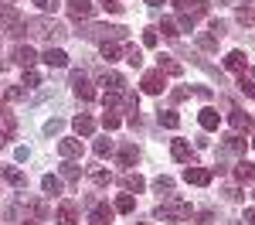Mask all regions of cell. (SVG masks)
<instances>
[{
	"mask_svg": "<svg viewBox=\"0 0 255 225\" xmlns=\"http://www.w3.org/2000/svg\"><path fill=\"white\" fill-rule=\"evenodd\" d=\"M24 31H31L34 38H44V41H58V38H65V34H68L61 24H55V20H48V17L27 20V24H24Z\"/></svg>",
	"mask_w": 255,
	"mask_h": 225,
	"instance_id": "cell-1",
	"label": "cell"
},
{
	"mask_svg": "<svg viewBox=\"0 0 255 225\" xmlns=\"http://www.w3.org/2000/svg\"><path fill=\"white\" fill-rule=\"evenodd\" d=\"M0 24L7 27V34L20 38L24 34V20H20V10L10 3V0H0Z\"/></svg>",
	"mask_w": 255,
	"mask_h": 225,
	"instance_id": "cell-2",
	"label": "cell"
},
{
	"mask_svg": "<svg viewBox=\"0 0 255 225\" xmlns=\"http://www.w3.org/2000/svg\"><path fill=\"white\" fill-rule=\"evenodd\" d=\"M157 219H163V222H180V219H191V205L187 202H163L157 208Z\"/></svg>",
	"mask_w": 255,
	"mask_h": 225,
	"instance_id": "cell-3",
	"label": "cell"
},
{
	"mask_svg": "<svg viewBox=\"0 0 255 225\" xmlns=\"http://www.w3.org/2000/svg\"><path fill=\"white\" fill-rule=\"evenodd\" d=\"M139 89H143V92H146V96H160V92H163V89H167V79H163V72H146V75H143V82H139Z\"/></svg>",
	"mask_w": 255,
	"mask_h": 225,
	"instance_id": "cell-4",
	"label": "cell"
},
{
	"mask_svg": "<svg viewBox=\"0 0 255 225\" xmlns=\"http://www.w3.org/2000/svg\"><path fill=\"white\" fill-rule=\"evenodd\" d=\"M72 89H75V96L79 99H96V89H92V82L85 79V72H72Z\"/></svg>",
	"mask_w": 255,
	"mask_h": 225,
	"instance_id": "cell-5",
	"label": "cell"
},
{
	"mask_svg": "<svg viewBox=\"0 0 255 225\" xmlns=\"http://www.w3.org/2000/svg\"><path fill=\"white\" fill-rule=\"evenodd\" d=\"M55 222H58V225H75V222H79V205H75V202H61Z\"/></svg>",
	"mask_w": 255,
	"mask_h": 225,
	"instance_id": "cell-6",
	"label": "cell"
},
{
	"mask_svg": "<svg viewBox=\"0 0 255 225\" xmlns=\"http://www.w3.org/2000/svg\"><path fill=\"white\" fill-rule=\"evenodd\" d=\"M68 3V14L75 20H89L92 17V0H65Z\"/></svg>",
	"mask_w": 255,
	"mask_h": 225,
	"instance_id": "cell-7",
	"label": "cell"
},
{
	"mask_svg": "<svg viewBox=\"0 0 255 225\" xmlns=\"http://www.w3.org/2000/svg\"><path fill=\"white\" fill-rule=\"evenodd\" d=\"M184 181L204 188V184H211V171H208V167H187V171H184Z\"/></svg>",
	"mask_w": 255,
	"mask_h": 225,
	"instance_id": "cell-8",
	"label": "cell"
},
{
	"mask_svg": "<svg viewBox=\"0 0 255 225\" xmlns=\"http://www.w3.org/2000/svg\"><path fill=\"white\" fill-rule=\"evenodd\" d=\"M245 65H249L245 51H228V55H225V68H228V72H238V75H245Z\"/></svg>",
	"mask_w": 255,
	"mask_h": 225,
	"instance_id": "cell-9",
	"label": "cell"
},
{
	"mask_svg": "<svg viewBox=\"0 0 255 225\" xmlns=\"http://www.w3.org/2000/svg\"><path fill=\"white\" fill-rule=\"evenodd\" d=\"M228 113H232L228 120H232V126H235V133H242V130H252V116H249L245 109H238V106H232Z\"/></svg>",
	"mask_w": 255,
	"mask_h": 225,
	"instance_id": "cell-10",
	"label": "cell"
},
{
	"mask_svg": "<svg viewBox=\"0 0 255 225\" xmlns=\"http://www.w3.org/2000/svg\"><path fill=\"white\" fill-rule=\"evenodd\" d=\"M41 58H44V65H51V68H65V65H68V55H65L61 48H55V44H51Z\"/></svg>",
	"mask_w": 255,
	"mask_h": 225,
	"instance_id": "cell-11",
	"label": "cell"
},
{
	"mask_svg": "<svg viewBox=\"0 0 255 225\" xmlns=\"http://www.w3.org/2000/svg\"><path fill=\"white\" fill-rule=\"evenodd\" d=\"M170 154H174V161H180V164H191V157H194V150H191L187 140H174L170 143Z\"/></svg>",
	"mask_w": 255,
	"mask_h": 225,
	"instance_id": "cell-12",
	"label": "cell"
},
{
	"mask_svg": "<svg viewBox=\"0 0 255 225\" xmlns=\"http://www.w3.org/2000/svg\"><path fill=\"white\" fill-rule=\"evenodd\" d=\"M58 154H61V157H68V161H72V157H82V140L65 137V140L58 143Z\"/></svg>",
	"mask_w": 255,
	"mask_h": 225,
	"instance_id": "cell-13",
	"label": "cell"
},
{
	"mask_svg": "<svg viewBox=\"0 0 255 225\" xmlns=\"http://www.w3.org/2000/svg\"><path fill=\"white\" fill-rule=\"evenodd\" d=\"M14 61H17L20 68H31V65L38 61V55H34V48H27V44H20L17 51H14Z\"/></svg>",
	"mask_w": 255,
	"mask_h": 225,
	"instance_id": "cell-14",
	"label": "cell"
},
{
	"mask_svg": "<svg viewBox=\"0 0 255 225\" xmlns=\"http://www.w3.org/2000/svg\"><path fill=\"white\" fill-rule=\"evenodd\" d=\"M99 82H102V85H106L109 92H123V89H126V79H123L119 72H106V75H102Z\"/></svg>",
	"mask_w": 255,
	"mask_h": 225,
	"instance_id": "cell-15",
	"label": "cell"
},
{
	"mask_svg": "<svg viewBox=\"0 0 255 225\" xmlns=\"http://www.w3.org/2000/svg\"><path fill=\"white\" fill-rule=\"evenodd\" d=\"M197 120H201V126H204V130H218V123H221V116H218V109H211V106H204Z\"/></svg>",
	"mask_w": 255,
	"mask_h": 225,
	"instance_id": "cell-16",
	"label": "cell"
},
{
	"mask_svg": "<svg viewBox=\"0 0 255 225\" xmlns=\"http://www.w3.org/2000/svg\"><path fill=\"white\" fill-rule=\"evenodd\" d=\"M72 126H75V130H79L82 137H92V130H96V120H92V116H85V113H82V116H75V120H72Z\"/></svg>",
	"mask_w": 255,
	"mask_h": 225,
	"instance_id": "cell-17",
	"label": "cell"
},
{
	"mask_svg": "<svg viewBox=\"0 0 255 225\" xmlns=\"http://www.w3.org/2000/svg\"><path fill=\"white\" fill-rule=\"evenodd\" d=\"M136 157H139L136 143H126V147L119 150V164H123V167H133V164H136Z\"/></svg>",
	"mask_w": 255,
	"mask_h": 225,
	"instance_id": "cell-18",
	"label": "cell"
},
{
	"mask_svg": "<svg viewBox=\"0 0 255 225\" xmlns=\"http://www.w3.org/2000/svg\"><path fill=\"white\" fill-rule=\"evenodd\" d=\"M235 178H238V181H255V164L238 161L235 164Z\"/></svg>",
	"mask_w": 255,
	"mask_h": 225,
	"instance_id": "cell-19",
	"label": "cell"
},
{
	"mask_svg": "<svg viewBox=\"0 0 255 225\" xmlns=\"http://www.w3.org/2000/svg\"><path fill=\"white\" fill-rule=\"evenodd\" d=\"M99 55L106 61H116L119 58V44H113V41H99Z\"/></svg>",
	"mask_w": 255,
	"mask_h": 225,
	"instance_id": "cell-20",
	"label": "cell"
},
{
	"mask_svg": "<svg viewBox=\"0 0 255 225\" xmlns=\"http://www.w3.org/2000/svg\"><path fill=\"white\" fill-rule=\"evenodd\" d=\"M0 174H3V178H7L10 184H17V188H24V184H27V178L20 174L17 167H0Z\"/></svg>",
	"mask_w": 255,
	"mask_h": 225,
	"instance_id": "cell-21",
	"label": "cell"
},
{
	"mask_svg": "<svg viewBox=\"0 0 255 225\" xmlns=\"http://www.w3.org/2000/svg\"><path fill=\"white\" fill-rule=\"evenodd\" d=\"M92 219H96V225H109L113 222V208H109V205H96Z\"/></svg>",
	"mask_w": 255,
	"mask_h": 225,
	"instance_id": "cell-22",
	"label": "cell"
},
{
	"mask_svg": "<svg viewBox=\"0 0 255 225\" xmlns=\"http://www.w3.org/2000/svg\"><path fill=\"white\" fill-rule=\"evenodd\" d=\"M123 55H126V61H129L133 68H139V65H143V51H139L136 44H126V48H123Z\"/></svg>",
	"mask_w": 255,
	"mask_h": 225,
	"instance_id": "cell-23",
	"label": "cell"
},
{
	"mask_svg": "<svg viewBox=\"0 0 255 225\" xmlns=\"http://www.w3.org/2000/svg\"><path fill=\"white\" fill-rule=\"evenodd\" d=\"M160 126H167V130H177V126H180V116H177L174 109H160Z\"/></svg>",
	"mask_w": 255,
	"mask_h": 225,
	"instance_id": "cell-24",
	"label": "cell"
},
{
	"mask_svg": "<svg viewBox=\"0 0 255 225\" xmlns=\"http://www.w3.org/2000/svg\"><path fill=\"white\" fill-rule=\"evenodd\" d=\"M225 150H228V154H242V150H245V140H242L238 133H228V137H225Z\"/></svg>",
	"mask_w": 255,
	"mask_h": 225,
	"instance_id": "cell-25",
	"label": "cell"
},
{
	"mask_svg": "<svg viewBox=\"0 0 255 225\" xmlns=\"http://www.w3.org/2000/svg\"><path fill=\"white\" fill-rule=\"evenodd\" d=\"M41 188H44L48 195H61V181L55 174H44V178H41Z\"/></svg>",
	"mask_w": 255,
	"mask_h": 225,
	"instance_id": "cell-26",
	"label": "cell"
},
{
	"mask_svg": "<svg viewBox=\"0 0 255 225\" xmlns=\"http://www.w3.org/2000/svg\"><path fill=\"white\" fill-rule=\"evenodd\" d=\"M160 72H167V75H180V65H177L170 55H160Z\"/></svg>",
	"mask_w": 255,
	"mask_h": 225,
	"instance_id": "cell-27",
	"label": "cell"
},
{
	"mask_svg": "<svg viewBox=\"0 0 255 225\" xmlns=\"http://www.w3.org/2000/svg\"><path fill=\"white\" fill-rule=\"evenodd\" d=\"M238 20L245 24V27H255V10L245 3V7H238Z\"/></svg>",
	"mask_w": 255,
	"mask_h": 225,
	"instance_id": "cell-28",
	"label": "cell"
},
{
	"mask_svg": "<svg viewBox=\"0 0 255 225\" xmlns=\"http://www.w3.org/2000/svg\"><path fill=\"white\" fill-rule=\"evenodd\" d=\"M126 191H143V188H146V181H143V178H139V174H126Z\"/></svg>",
	"mask_w": 255,
	"mask_h": 225,
	"instance_id": "cell-29",
	"label": "cell"
},
{
	"mask_svg": "<svg viewBox=\"0 0 255 225\" xmlns=\"http://www.w3.org/2000/svg\"><path fill=\"white\" fill-rule=\"evenodd\" d=\"M160 31H163L167 38H177V34H180V31H177V20H174V17H163V20H160Z\"/></svg>",
	"mask_w": 255,
	"mask_h": 225,
	"instance_id": "cell-30",
	"label": "cell"
},
{
	"mask_svg": "<svg viewBox=\"0 0 255 225\" xmlns=\"http://www.w3.org/2000/svg\"><path fill=\"white\" fill-rule=\"evenodd\" d=\"M136 202H133V195H119L116 198V212H133Z\"/></svg>",
	"mask_w": 255,
	"mask_h": 225,
	"instance_id": "cell-31",
	"label": "cell"
},
{
	"mask_svg": "<svg viewBox=\"0 0 255 225\" xmlns=\"http://www.w3.org/2000/svg\"><path fill=\"white\" fill-rule=\"evenodd\" d=\"M27 208L34 212V219H38V222H44V219H48V205H44V202H27Z\"/></svg>",
	"mask_w": 255,
	"mask_h": 225,
	"instance_id": "cell-32",
	"label": "cell"
},
{
	"mask_svg": "<svg viewBox=\"0 0 255 225\" xmlns=\"http://www.w3.org/2000/svg\"><path fill=\"white\" fill-rule=\"evenodd\" d=\"M197 44H201L204 51H215V48H218V38H215V34H197Z\"/></svg>",
	"mask_w": 255,
	"mask_h": 225,
	"instance_id": "cell-33",
	"label": "cell"
},
{
	"mask_svg": "<svg viewBox=\"0 0 255 225\" xmlns=\"http://www.w3.org/2000/svg\"><path fill=\"white\" fill-rule=\"evenodd\" d=\"M92 181H96L99 188H106V184L113 181V174H109V171H102V167H96V171H92Z\"/></svg>",
	"mask_w": 255,
	"mask_h": 225,
	"instance_id": "cell-34",
	"label": "cell"
},
{
	"mask_svg": "<svg viewBox=\"0 0 255 225\" xmlns=\"http://www.w3.org/2000/svg\"><path fill=\"white\" fill-rule=\"evenodd\" d=\"M61 174H65V178H68V181H79V178H82L79 164H61Z\"/></svg>",
	"mask_w": 255,
	"mask_h": 225,
	"instance_id": "cell-35",
	"label": "cell"
},
{
	"mask_svg": "<svg viewBox=\"0 0 255 225\" xmlns=\"http://www.w3.org/2000/svg\"><path fill=\"white\" fill-rule=\"evenodd\" d=\"M102 102H106V109H116L119 102H123V96H119V92H109V89H106V92H102Z\"/></svg>",
	"mask_w": 255,
	"mask_h": 225,
	"instance_id": "cell-36",
	"label": "cell"
},
{
	"mask_svg": "<svg viewBox=\"0 0 255 225\" xmlns=\"http://www.w3.org/2000/svg\"><path fill=\"white\" fill-rule=\"evenodd\" d=\"M24 85H27V89H34V85H41V75L34 72V68H24Z\"/></svg>",
	"mask_w": 255,
	"mask_h": 225,
	"instance_id": "cell-37",
	"label": "cell"
},
{
	"mask_svg": "<svg viewBox=\"0 0 255 225\" xmlns=\"http://www.w3.org/2000/svg\"><path fill=\"white\" fill-rule=\"evenodd\" d=\"M99 7H102V10H109V14H119V10H123V3H119V0H96Z\"/></svg>",
	"mask_w": 255,
	"mask_h": 225,
	"instance_id": "cell-38",
	"label": "cell"
},
{
	"mask_svg": "<svg viewBox=\"0 0 255 225\" xmlns=\"http://www.w3.org/2000/svg\"><path fill=\"white\" fill-rule=\"evenodd\" d=\"M157 41H160V34L153 31V27H146V31H143V44H146V48H157Z\"/></svg>",
	"mask_w": 255,
	"mask_h": 225,
	"instance_id": "cell-39",
	"label": "cell"
},
{
	"mask_svg": "<svg viewBox=\"0 0 255 225\" xmlns=\"http://www.w3.org/2000/svg\"><path fill=\"white\" fill-rule=\"evenodd\" d=\"M102 126H106V130H116V126H119V116L113 113V109H106V116H102Z\"/></svg>",
	"mask_w": 255,
	"mask_h": 225,
	"instance_id": "cell-40",
	"label": "cell"
},
{
	"mask_svg": "<svg viewBox=\"0 0 255 225\" xmlns=\"http://www.w3.org/2000/svg\"><path fill=\"white\" fill-rule=\"evenodd\" d=\"M96 154L99 157H109L113 154V140H96Z\"/></svg>",
	"mask_w": 255,
	"mask_h": 225,
	"instance_id": "cell-41",
	"label": "cell"
},
{
	"mask_svg": "<svg viewBox=\"0 0 255 225\" xmlns=\"http://www.w3.org/2000/svg\"><path fill=\"white\" fill-rule=\"evenodd\" d=\"M153 188H157L160 195H163V191L170 195V191H174V181H170V178H157V181H153Z\"/></svg>",
	"mask_w": 255,
	"mask_h": 225,
	"instance_id": "cell-42",
	"label": "cell"
},
{
	"mask_svg": "<svg viewBox=\"0 0 255 225\" xmlns=\"http://www.w3.org/2000/svg\"><path fill=\"white\" fill-rule=\"evenodd\" d=\"M34 7H38V10H44V14H51V10L58 7V0H34Z\"/></svg>",
	"mask_w": 255,
	"mask_h": 225,
	"instance_id": "cell-43",
	"label": "cell"
},
{
	"mask_svg": "<svg viewBox=\"0 0 255 225\" xmlns=\"http://www.w3.org/2000/svg\"><path fill=\"white\" fill-rule=\"evenodd\" d=\"M238 89H242V92H249V96H252V99H255V82H249V79H245V75L238 79Z\"/></svg>",
	"mask_w": 255,
	"mask_h": 225,
	"instance_id": "cell-44",
	"label": "cell"
},
{
	"mask_svg": "<svg viewBox=\"0 0 255 225\" xmlns=\"http://www.w3.org/2000/svg\"><path fill=\"white\" fill-rule=\"evenodd\" d=\"M58 130H61V120H48L44 123V133H48V137H55Z\"/></svg>",
	"mask_w": 255,
	"mask_h": 225,
	"instance_id": "cell-45",
	"label": "cell"
},
{
	"mask_svg": "<svg viewBox=\"0 0 255 225\" xmlns=\"http://www.w3.org/2000/svg\"><path fill=\"white\" fill-rule=\"evenodd\" d=\"M24 96H27V92H24L20 85H10V89H7V99H24Z\"/></svg>",
	"mask_w": 255,
	"mask_h": 225,
	"instance_id": "cell-46",
	"label": "cell"
},
{
	"mask_svg": "<svg viewBox=\"0 0 255 225\" xmlns=\"http://www.w3.org/2000/svg\"><path fill=\"white\" fill-rule=\"evenodd\" d=\"M225 198H228V202H242V191H238V188H228Z\"/></svg>",
	"mask_w": 255,
	"mask_h": 225,
	"instance_id": "cell-47",
	"label": "cell"
},
{
	"mask_svg": "<svg viewBox=\"0 0 255 225\" xmlns=\"http://www.w3.org/2000/svg\"><path fill=\"white\" fill-rule=\"evenodd\" d=\"M211 34H215V38H221V34H225V24H221V20H215V24H211Z\"/></svg>",
	"mask_w": 255,
	"mask_h": 225,
	"instance_id": "cell-48",
	"label": "cell"
},
{
	"mask_svg": "<svg viewBox=\"0 0 255 225\" xmlns=\"http://www.w3.org/2000/svg\"><path fill=\"white\" fill-rule=\"evenodd\" d=\"M215 222V212H201V225H211Z\"/></svg>",
	"mask_w": 255,
	"mask_h": 225,
	"instance_id": "cell-49",
	"label": "cell"
},
{
	"mask_svg": "<svg viewBox=\"0 0 255 225\" xmlns=\"http://www.w3.org/2000/svg\"><path fill=\"white\" fill-rule=\"evenodd\" d=\"M187 96H191V89H174V99H177V102L187 99Z\"/></svg>",
	"mask_w": 255,
	"mask_h": 225,
	"instance_id": "cell-50",
	"label": "cell"
},
{
	"mask_svg": "<svg viewBox=\"0 0 255 225\" xmlns=\"http://www.w3.org/2000/svg\"><path fill=\"white\" fill-rule=\"evenodd\" d=\"M245 225H255V208H249V212H245Z\"/></svg>",
	"mask_w": 255,
	"mask_h": 225,
	"instance_id": "cell-51",
	"label": "cell"
},
{
	"mask_svg": "<svg viewBox=\"0 0 255 225\" xmlns=\"http://www.w3.org/2000/svg\"><path fill=\"white\" fill-rule=\"evenodd\" d=\"M7 140H10V133H7V130H0V147H3Z\"/></svg>",
	"mask_w": 255,
	"mask_h": 225,
	"instance_id": "cell-52",
	"label": "cell"
},
{
	"mask_svg": "<svg viewBox=\"0 0 255 225\" xmlns=\"http://www.w3.org/2000/svg\"><path fill=\"white\" fill-rule=\"evenodd\" d=\"M146 3H150V7H163V0H146Z\"/></svg>",
	"mask_w": 255,
	"mask_h": 225,
	"instance_id": "cell-53",
	"label": "cell"
},
{
	"mask_svg": "<svg viewBox=\"0 0 255 225\" xmlns=\"http://www.w3.org/2000/svg\"><path fill=\"white\" fill-rule=\"evenodd\" d=\"M139 225H150V222H139Z\"/></svg>",
	"mask_w": 255,
	"mask_h": 225,
	"instance_id": "cell-54",
	"label": "cell"
},
{
	"mask_svg": "<svg viewBox=\"0 0 255 225\" xmlns=\"http://www.w3.org/2000/svg\"><path fill=\"white\" fill-rule=\"evenodd\" d=\"M252 79H255V68H252Z\"/></svg>",
	"mask_w": 255,
	"mask_h": 225,
	"instance_id": "cell-55",
	"label": "cell"
},
{
	"mask_svg": "<svg viewBox=\"0 0 255 225\" xmlns=\"http://www.w3.org/2000/svg\"><path fill=\"white\" fill-rule=\"evenodd\" d=\"M252 143H255V140H252Z\"/></svg>",
	"mask_w": 255,
	"mask_h": 225,
	"instance_id": "cell-56",
	"label": "cell"
}]
</instances>
